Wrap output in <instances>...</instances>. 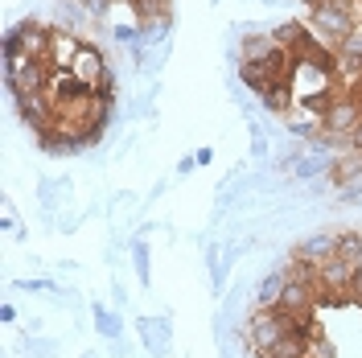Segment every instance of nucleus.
<instances>
[{"mask_svg": "<svg viewBox=\"0 0 362 358\" xmlns=\"http://www.w3.org/2000/svg\"><path fill=\"white\" fill-rule=\"evenodd\" d=\"M160 4H169V0H160Z\"/></svg>", "mask_w": 362, "mask_h": 358, "instance_id": "obj_27", "label": "nucleus"}, {"mask_svg": "<svg viewBox=\"0 0 362 358\" xmlns=\"http://www.w3.org/2000/svg\"><path fill=\"white\" fill-rule=\"evenodd\" d=\"M140 37H144V33H140L136 25H115V42H124V45H140Z\"/></svg>", "mask_w": 362, "mask_h": 358, "instance_id": "obj_22", "label": "nucleus"}, {"mask_svg": "<svg viewBox=\"0 0 362 358\" xmlns=\"http://www.w3.org/2000/svg\"><path fill=\"white\" fill-rule=\"evenodd\" d=\"M78 50H83V42H78L74 33H58V29H54V45H49V67H74Z\"/></svg>", "mask_w": 362, "mask_h": 358, "instance_id": "obj_14", "label": "nucleus"}, {"mask_svg": "<svg viewBox=\"0 0 362 358\" xmlns=\"http://www.w3.org/2000/svg\"><path fill=\"white\" fill-rule=\"evenodd\" d=\"M350 301L362 305V264H354V272H350Z\"/></svg>", "mask_w": 362, "mask_h": 358, "instance_id": "obj_23", "label": "nucleus"}, {"mask_svg": "<svg viewBox=\"0 0 362 358\" xmlns=\"http://www.w3.org/2000/svg\"><path fill=\"white\" fill-rule=\"evenodd\" d=\"M284 284H288V272H268L255 289V309H276L284 296Z\"/></svg>", "mask_w": 362, "mask_h": 358, "instance_id": "obj_12", "label": "nucleus"}, {"mask_svg": "<svg viewBox=\"0 0 362 358\" xmlns=\"http://www.w3.org/2000/svg\"><path fill=\"white\" fill-rule=\"evenodd\" d=\"M243 334H247V346L255 354H272V346L288 334V313L284 309H255Z\"/></svg>", "mask_w": 362, "mask_h": 358, "instance_id": "obj_3", "label": "nucleus"}, {"mask_svg": "<svg viewBox=\"0 0 362 358\" xmlns=\"http://www.w3.org/2000/svg\"><path fill=\"white\" fill-rule=\"evenodd\" d=\"M305 33H309V29H305L300 21H280L276 29H272V42L284 45V50H296V42H300Z\"/></svg>", "mask_w": 362, "mask_h": 358, "instance_id": "obj_17", "label": "nucleus"}, {"mask_svg": "<svg viewBox=\"0 0 362 358\" xmlns=\"http://www.w3.org/2000/svg\"><path fill=\"white\" fill-rule=\"evenodd\" d=\"M350 144H354V153H362V124L350 132Z\"/></svg>", "mask_w": 362, "mask_h": 358, "instance_id": "obj_25", "label": "nucleus"}, {"mask_svg": "<svg viewBox=\"0 0 362 358\" xmlns=\"http://www.w3.org/2000/svg\"><path fill=\"white\" fill-rule=\"evenodd\" d=\"M264 108H268L272 115H288L296 103V83L293 79H280V83H272L268 91H264V99H259Z\"/></svg>", "mask_w": 362, "mask_h": 358, "instance_id": "obj_11", "label": "nucleus"}, {"mask_svg": "<svg viewBox=\"0 0 362 358\" xmlns=\"http://www.w3.org/2000/svg\"><path fill=\"white\" fill-rule=\"evenodd\" d=\"M276 309H284V313H313L317 309V284L313 280H300V276H288L284 296H280Z\"/></svg>", "mask_w": 362, "mask_h": 358, "instance_id": "obj_8", "label": "nucleus"}, {"mask_svg": "<svg viewBox=\"0 0 362 358\" xmlns=\"http://www.w3.org/2000/svg\"><path fill=\"white\" fill-rule=\"evenodd\" d=\"M21 54L29 58H37V62H49V45H54V29H45L42 21H33V17H25L21 25Z\"/></svg>", "mask_w": 362, "mask_h": 358, "instance_id": "obj_9", "label": "nucleus"}, {"mask_svg": "<svg viewBox=\"0 0 362 358\" xmlns=\"http://www.w3.org/2000/svg\"><path fill=\"white\" fill-rule=\"evenodd\" d=\"M293 260H305V264H329V260H338V235H329V231H317L309 239H300L293 251Z\"/></svg>", "mask_w": 362, "mask_h": 358, "instance_id": "obj_7", "label": "nucleus"}, {"mask_svg": "<svg viewBox=\"0 0 362 358\" xmlns=\"http://www.w3.org/2000/svg\"><path fill=\"white\" fill-rule=\"evenodd\" d=\"M95 330H99L103 337H119V330H124V325H119V317H115L112 309L95 305Z\"/></svg>", "mask_w": 362, "mask_h": 358, "instance_id": "obj_20", "label": "nucleus"}, {"mask_svg": "<svg viewBox=\"0 0 362 358\" xmlns=\"http://www.w3.org/2000/svg\"><path fill=\"white\" fill-rule=\"evenodd\" d=\"M140 334H144V342H148L153 354H169V321L144 317V321H140Z\"/></svg>", "mask_w": 362, "mask_h": 358, "instance_id": "obj_16", "label": "nucleus"}, {"mask_svg": "<svg viewBox=\"0 0 362 358\" xmlns=\"http://www.w3.org/2000/svg\"><path fill=\"white\" fill-rule=\"evenodd\" d=\"M313 29H317V37H321L325 45H341L354 29H358L350 0H321V4L313 8Z\"/></svg>", "mask_w": 362, "mask_h": 358, "instance_id": "obj_1", "label": "nucleus"}, {"mask_svg": "<svg viewBox=\"0 0 362 358\" xmlns=\"http://www.w3.org/2000/svg\"><path fill=\"white\" fill-rule=\"evenodd\" d=\"M70 70H74V74H78V79H83L87 87H95V91H99V87H115L112 70H107V58H103V54H99L95 45H83Z\"/></svg>", "mask_w": 362, "mask_h": 358, "instance_id": "obj_6", "label": "nucleus"}, {"mask_svg": "<svg viewBox=\"0 0 362 358\" xmlns=\"http://www.w3.org/2000/svg\"><path fill=\"white\" fill-rule=\"evenodd\" d=\"M358 202H362V198H358Z\"/></svg>", "mask_w": 362, "mask_h": 358, "instance_id": "obj_28", "label": "nucleus"}, {"mask_svg": "<svg viewBox=\"0 0 362 358\" xmlns=\"http://www.w3.org/2000/svg\"><path fill=\"white\" fill-rule=\"evenodd\" d=\"M239 79H243V87H247L251 95H255V99H264V91H268L272 83H276V79H272V74H268L264 67H259V62H247V58L239 62Z\"/></svg>", "mask_w": 362, "mask_h": 358, "instance_id": "obj_15", "label": "nucleus"}, {"mask_svg": "<svg viewBox=\"0 0 362 358\" xmlns=\"http://www.w3.org/2000/svg\"><path fill=\"white\" fill-rule=\"evenodd\" d=\"M338 260H346V264H362V235L358 231H341L338 235Z\"/></svg>", "mask_w": 362, "mask_h": 358, "instance_id": "obj_18", "label": "nucleus"}, {"mask_svg": "<svg viewBox=\"0 0 362 358\" xmlns=\"http://www.w3.org/2000/svg\"><path fill=\"white\" fill-rule=\"evenodd\" d=\"M8 99L17 103V115H21L37 136L54 128L58 112H54V103H49V95H45V91H21V95H8Z\"/></svg>", "mask_w": 362, "mask_h": 358, "instance_id": "obj_4", "label": "nucleus"}, {"mask_svg": "<svg viewBox=\"0 0 362 358\" xmlns=\"http://www.w3.org/2000/svg\"><path fill=\"white\" fill-rule=\"evenodd\" d=\"M49 62H37L29 54H17V58H4V87L8 95H21V91H45L49 87Z\"/></svg>", "mask_w": 362, "mask_h": 358, "instance_id": "obj_2", "label": "nucleus"}, {"mask_svg": "<svg viewBox=\"0 0 362 358\" xmlns=\"http://www.w3.org/2000/svg\"><path fill=\"white\" fill-rule=\"evenodd\" d=\"M284 169L293 173V181H317L321 173H325V169H329V153H325L321 144H313V149H309L305 157L296 153V157L288 161V165H284Z\"/></svg>", "mask_w": 362, "mask_h": 358, "instance_id": "obj_10", "label": "nucleus"}, {"mask_svg": "<svg viewBox=\"0 0 362 358\" xmlns=\"http://www.w3.org/2000/svg\"><path fill=\"white\" fill-rule=\"evenodd\" d=\"M259 358H272V354H259Z\"/></svg>", "mask_w": 362, "mask_h": 358, "instance_id": "obj_26", "label": "nucleus"}, {"mask_svg": "<svg viewBox=\"0 0 362 358\" xmlns=\"http://www.w3.org/2000/svg\"><path fill=\"white\" fill-rule=\"evenodd\" d=\"M251 153L255 157H268V136L259 132V128H251Z\"/></svg>", "mask_w": 362, "mask_h": 358, "instance_id": "obj_24", "label": "nucleus"}, {"mask_svg": "<svg viewBox=\"0 0 362 358\" xmlns=\"http://www.w3.org/2000/svg\"><path fill=\"white\" fill-rule=\"evenodd\" d=\"M132 260H136V276H140V280H148V247L132 243Z\"/></svg>", "mask_w": 362, "mask_h": 358, "instance_id": "obj_21", "label": "nucleus"}, {"mask_svg": "<svg viewBox=\"0 0 362 358\" xmlns=\"http://www.w3.org/2000/svg\"><path fill=\"white\" fill-rule=\"evenodd\" d=\"M309 350H313V334L288 330V334L272 346V358H309Z\"/></svg>", "mask_w": 362, "mask_h": 358, "instance_id": "obj_13", "label": "nucleus"}, {"mask_svg": "<svg viewBox=\"0 0 362 358\" xmlns=\"http://www.w3.org/2000/svg\"><path fill=\"white\" fill-rule=\"evenodd\" d=\"M338 54H341V58H346L354 70H362V29H354V33H350V37L338 45Z\"/></svg>", "mask_w": 362, "mask_h": 358, "instance_id": "obj_19", "label": "nucleus"}, {"mask_svg": "<svg viewBox=\"0 0 362 358\" xmlns=\"http://www.w3.org/2000/svg\"><path fill=\"white\" fill-rule=\"evenodd\" d=\"M358 124H362V108H358V99H350V95H334L329 108L321 112V132L325 136H350Z\"/></svg>", "mask_w": 362, "mask_h": 358, "instance_id": "obj_5", "label": "nucleus"}]
</instances>
